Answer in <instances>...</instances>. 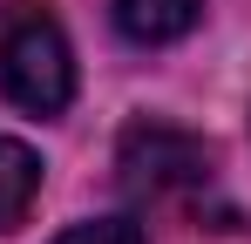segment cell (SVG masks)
I'll return each mask as SVG.
<instances>
[{"label":"cell","mask_w":251,"mask_h":244,"mask_svg":"<svg viewBox=\"0 0 251 244\" xmlns=\"http://www.w3.org/2000/svg\"><path fill=\"white\" fill-rule=\"evenodd\" d=\"M54 244H150V238H143L136 217H88V224H75V231H61Z\"/></svg>","instance_id":"5b68a950"},{"label":"cell","mask_w":251,"mask_h":244,"mask_svg":"<svg viewBox=\"0 0 251 244\" xmlns=\"http://www.w3.org/2000/svg\"><path fill=\"white\" fill-rule=\"evenodd\" d=\"M41 197V156L14 136H0V231H14Z\"/></svg>","instance_id":"277c9868"},{"label":"cell","mask_w":251,"mask_h":244,"mask_svg":"<svg viewBox=\"0 0 251 244\" xmlns=\"http://www.w3.org/2000/svg\"><path fill=\"white\" fill-rule=\"evenodd\" d=\"M116 7V27H123L136 48H170L197 27L204 0H109Z\"/></svg>","instance_id":"3957f363"},{"label":"cell","mask_w":251,"mask_h":244,"mask_svg":"<svg viewBox=\"0 0 251 244\" xmlns=\"http://www.w3.org/2000/svg\"><path fill=\"white\" fill-rule=\"evenodd\" d=\"M0 95L27 116H61L75 102V48L34 0L0 7Z\"/></svg>","instance_id":"6da1fadb"},{"label":"cell","mask_w":251,"mask_h":244,"mask_svg":"<svg viewBox=\"0 0 251 244\" xmlns=\"http://www.w3.org/2000/svg\"><path fill=\"white\" fill-rule=\"evenodd\" d=\"M116 170H123V190L136 203H170V197H197L210 183V149L170 122H129Z\"/></svg>","instance_id":"7a4b0ae2"}]
</instances>
